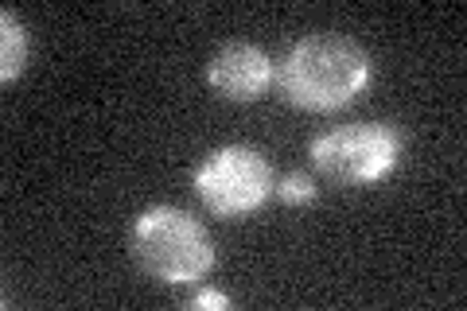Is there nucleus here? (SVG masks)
<instances>
[{
    "label": "nucleus",
    "mask_w": 467,
    "mask_h": 311,
    "mask_svg": "<svg viewBox=\"0 0 467 311\" xmlns=\"http://www.w3.org/2000/svg\"><path fill=\"white\" fill-rule=\"evenodd\" d=\"M374 78L367 47L335 32H312L296 39L273 70V82L288 106L304 113H335L350 106Z\"/></svg>",
    "instance_id": "nucleus-1"
},
{
    "label": "nucleus",
    "mask_w": 467,
    "mask_h": 311,
    "mask_svg": "<svg viewBox=\"0 0 467 311\" xmlns=\"http://www.w3.org/2000/svg\"><path fill=\"white\" fill-rule=\"evenodd\" d=\"M129 254L137 269L168 288L202 285L214 269V242L207 226L180 206H149L129 230Z\"/></svg>",
    "instance_id": "nucleus-2"
},
{
    "label": "nucleus",
    "mask_w": 467,
    "mask_h": 311,
    "mask_svg": "<svg viewBox=\"0 0 467 311\" xmlns=\"http://www.w3.org/2000/svg\"><path fill=\"white\" fill-rule=\"evenodd\" d=\"M401 132L389 121H350L312 137L308 156L319 175L339 187H374L401 164Z\"/></svg>",
    "instance_id": "nucleus-3"
},
{
    "label": "nucleus",
    "mask_w": 467,
    "mask_h": 311,
    "mask_svg": "<svg viewBox=\"0 0 467 311\" xmlns=\"http://www.w3.org/2000/svg\"><path fill=\"white\" fill-rule=\"evenodd\" d=\"M276 171L250 144H223L195 168V195L214 218H245L273 199Z\"/></svg>",
    "instance_id": "nucleus-4"
},
{
    "label": "nucleus",
    "mask_w": 467,
    "mask_h": 311,
    "mask_svg": "<svg viewBox=\"0 0 467 311\" xmlns=\"http://www.w3.org/2000/svg\"><path fill=\"white\" fill-rule=\"evenodd\" d=\"M273 82V58L257 43H226L207 63V86L211 94L234 106H250Z\"/></svg>",
    "instance_id": "nucleus-5"
},
{
    "label": "nucleus",
    "mask_w": 467,
    "mask_h": 311,
    "mask_svg": "<svg viewBox=\"0 0 467 311\" xmlns=\"http://www.w3.org/2000/svg\"><path fill=\"white\" fill-rule=\"evenodd\" d=\"M27 67V32L16 20V12L5 8L0 12V78L16 82Z\"/></svg>",
    "instance_id": "nucleus-6"
},
{
    "label": "nucleus",
    "mask_w": 467,
    "mask_h": 311,
    "mask_svg": "<svg viewBox=\"0 0 467 311\" xmlns=\"http://www.w3.org/2000/svg\"><path fill=\"white\" fill-rule=\"evenodd\" d=\"M316 195H319V187L312 175H304V171H288L273 187V199H281L285 206H308V202H316Z\"/></svg>",
    "instance_id": "nucleus-7"
},
{
    "label": "nucleus",
    "mask_w": 467,
    "mask_h": 311,
    "mask_svg": "<svg viewBox=\"0 0 467 311\" xmlns=\"http://www.w3.org/2000/svg\"><path fill=\"white\" fill-rule=\"evenodd\" d=\"M187 304L199 307V311H226V307H230V295H226V292H214V288H202V292H195Z\"/></svg>",
    "instance_id": "nucleus-8"
}]
</instances>
